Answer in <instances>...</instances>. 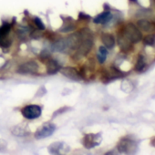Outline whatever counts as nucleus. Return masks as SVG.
I'll list each match as a JSON object with an SVG mask.
<instances>
[{"label":"nucleus","mask_w":155,"mask_h":155,"mask_svg":"<svg viewBox=\"0 0 155 155\" xmlns=\"http://www.w3.org/2000/svg\"><path fill=\"white\" fill-rule=\"evenodd\" d=\"M79 37V43L76 49V56L80 58L86 56L93 47L94 44V38L93 33L89 28H82L78 32Z\"/></svg>","instance_id":"f257e3e1"},{"label":"nucleus","mask_w":155,"mask_h":155,"mask_svg":"<svg viewBox=\"0 0 155 155\" xmlns=\"http://www.w3.org/2000/svg\"><path fill=\"white\" fill-rule=\"evenodd\" d=\"M131 42L132 44L138 43L142 39V34L140 29L132 23L127 24L121 31Z\"/></svg>","instance_id":"f03ea898"},{"label":"nucleus","mask_w":155,"mask_h":155,"mask_svg":"<svg viewBox=\"0 0 155 155\" xmlns=\"http://www.w3.org/2000/svg\"><path fill=\"white\" fill-rule=\"evenodd\" d=\"M56 129H57L56 125L54 123H52V122L44 123L35 132V138L37 140H41V139L48 138V137L51 136L55 132Z\"/></svg>","instance_id":"7ed1b4c3"},{"label":"nucleus","mask_w":155,"mask_h":155,"mask_svg":"<svg viewBox=\"0 0 155 155\" xmlns=\"http://www.w3.org/2000/svg\"><path fill=\"white\" fill-rule=\"evenodd\" d=\"M101 140H102L101 133H97V134L90 133V134H86L83 137L82 144L86 149H92L95 148L96 146H99L101 143Z\"/></svg>","instance_id":"20e7f679"},{"label":"nucleus","mask_w":155,"mask_h":155,"mask_svg":"<svg viewBox=\"0 0 155 155\" xmlns=\"http://www.w3.org/2000/svg\"><path fill=\"white\" fill-rule=\"evenodd\" d=\"M21 113L28 120H35L40 117L42 110L38 105H27L22 109Z\"/></svg>","instance_id":"39448f33"},{"label":"nucleus","mask_w":155,"mask_h":155,"mask_svg":"<svg viewBox=\"0 0 155 155\" xmlns=\"http://www.w3.org/2000/svg\"><path fill=\"white\" fill-rule=\"evenodd\" d=\"M117 149L122 153H133L136 151V143L130 139L124 138L118 143Z\"/></svg>","instance_id":"423d86ee"},{"label":"nucleus","mask_w":155,"mask_h":155,"mask_svg":"<svg viewBox=\"0 0 155 155\" xmlns=\"http://www.w3.org/2000/svg\"><path fill=\"white\" fill-rule=\"evenodd\" d=\"M38 71V65L36 61H28L21 64L18 68L17 72L20 74H36Z\"/></svg>","instance_id":"0eeeda50"},{"label":"nucleus","mask_w":155,"mask_h":155,"mask_svg":"<svg viewBox=\"0 0 155 155\" xmlns=\"http://www.w3.org/2000/svg\"><path fill=\"white\" fill-rule=\"evenodd\" d=\"M61 72L62 75H64L65 77L68 78V79L72 80V81H81L83 78L81 75V73L78 71L76 68H71V67H67V68H62L59 70Z\"/></svg>","instance_id":"6e6552de"},{"label":"nucleus","mask_w":155,"mask_h":155,"mask_svg":"<svg viewBox=\"0 0 155 155\" xmlns=\"http://www.w3.org/2000/svg\"><path fill=\"white\" fill-rule=\"evenodd\" d=\"M48 151L52 154H62L68 151L69 148L64 142H54L48 146Z\"/></svg>","instance_id":"1a4fd4ad"},{"label":"nucleus","mask_w":155,"mask_h":155,"mask_svg":"<svg viewBox=\"0 0 155 155\" xmlns=\"http://www.w3.org/2000/svg\"><path fill=\"white\" fill-rule=\"evenodd\" d=\"M118 44L121 50L123 51H128L132 48V42L122 33L120 32L118 37Z\"/></svg>","instance_id":"9d476101"},{"label":"nucleus","mask_w":155,"mask_h":155,"mask_svg":"<svg viewBox=\"0 0 155 155\" xmlns=\"http://www.w3.org/2000/svg\"><path fill=\"white\" fill-rule=\"evenodd\" d=\"M112 19V14L110 11H104L101 14H99L97 17L94 18L93 22L95 24H101L106 25Z\"/></svg>","instance_id":"9b49d317"},{"label":"nucleus","mask_w":155,"mask_h":155,"mask_svg":"<svg viewBox=\"0 0 155 155\" xmlns=\"http://www.w3.org/2000/svg\"><path fill=\"white\" fill-rule=\"evenodd\" d=\"M101 42L103 43L104 47L110 49L113 48L115 46V38L112 34L110 33H102L101 37Z\"/></svg>","instance_id":"f8f14e48"},{"label":"nucleus","mask_w":155,"mask_h":155,"mask_svg":"<svg viewBox=\"0 0 155 155\" xmlns=\"http://www.w3.org/2000/svg\"><path fill=\"white\" fill-rule=\"evenodd\" d=\"M46 63H47V72L50 75L56 74L61 68L58 62L56 61L55 59H48V60H47Z\"/></svg>","instance_id":"ddd939ff"},{"label":"nucleus","mask_w":155,"mask_h":155,"mask_svg":"<svg viewBox=\"0 0 155 155\" xmlns=\"http://www.w3.org/2000/svg\"><path fill=\"white\" fill-rule=\"evenodd\" d=\"M137 25H138L139 28H140L144 32H151L155 29L154 25L146 19H140L137 22Z\"/></svg>","instance_id":"4468645a"},{"label":"nucleus","mask_w":155,"mask_h":155,"mask_svg":"<svg viewBox=\"0 0 155 155\" xmlns=\"http://www.w3.org/2000/svg\"><path fill=\"white\" fill-rule=\"evenodd\" d=\"M107 55H108V49L107 48L101 46L99 48V52H98V55H97V58L100 62V64H103L107 58Z\"/></svg>","instance_id":"2eb2a0df"},{"label":"nucleus","mask_w":155,"mask_h":155,"mask_svg":"<svg viewBox=\"0 0 155 155\" xmlns=\"http://www.w3.org/2000/svg\"><path fill=\"white\" fill-rule=\"evenodd\" d=\"M12 133L14 135H17V136H26L27 134H28V127L26 129L22 128V125H18L17 127H14L12 129Z\"/></svg>","instance_id":"dca6fc26"},{"label":"nucleus","mask_w":155,"mask_h":155,"mask_svg":"<svg viewBox=\"0 0 155 155\" xmlns=\"http://www.w3.org/2000/svg\"><path fill=\"white\" fill-rule=\"evenodd\" d=\"M145 67H146V62H145L144 57L142 55H139L136 65H135V70L139 71V72L142 71L145 68Z\"/></svg>","instance_id":"f3484780"},{"label":"nucleus","mask_w":155,"mask_h":155,"mask_svg":"<svg viewBox=\"0 0 155 155\" xmlns=\"http://www.w3.org/2000/svg\"><path fill=\"white\" fill-rule=\"evenodd\" d=\"M74 28H75V26H74V24L71 22V20H68V21H67V23L65 22V23L63 24V26H62V28L59 29V31H60V32H64V33H66V32L72 31Z\"/></svg>","instance_id":"a211bd4d"},{"label":"nucleus","mask_w":155,"mask_h":155,"mask_svg":"<svg viewBox=\"0 0 155 155\" xmlns=\"http://www.w3.org/2000/svg\"><path fill=\"white\" fill-rule=\"evenodd\" d=\"M10 28H11L10 24H8V22H4V23H3L2 27L0 28V34H1V36H2L3 38H5V37L9 33Z\"/></svg>","instance_id":"6ab92c4d"},{"label":"nucleus","mask_w":155,"mask_h":155,"mask_svg":"<svg viewBox=\"0 0 155 155\" xmlns=\"http://www.w3.org/2000/svg\"><path fill=\"white\" fill-rule=\"evenodd\" d=\"M143 42L145 45L148 46H153L155 44V35L153 34H150L148 36H146L143 39Z\"/></svg>","instance_id":"aec40b11"},{"label":"nucleus","mask_w":155,"mask_h":155,"mask_svg":"<svg viewBox=\"0 0 155 155\" xmlns=\"http://www.w3.org/2000/svg\"><path fill=\"white\" fill-rule=\"evenodd\" d=\"M34 23H35L36 27H37L39 30H45V29H46V26L44 25L43 21H42L39 18H34Z\"/></svg>","instance_id":"412c9836"},{"label":"nucleus","mask_w":155,"mask_h":155,"mask_svg":"<svg viewBox=\"0 0 155 155\" xmlns=\"http://www.w3.org/2000/svg\"><path fill=\"white\" fill-rule=\"evenodd\" d=\"M10 45H11V41L5 38H3L2 40L0 41V46H1L2 48H8Z\"/></svg>","instance_id":"4be33fe9"},{"label":"nucleus","mask_w":155,"mask_h":155,"mask_svg":"<svg viewBox=\"0 0 155 155\" xmlns=\"http://www.w3.org/2000/svg\"><path fill=\"white\" fill-rule=\"evenodd\" d=\"M70 109L69 108H68V107H63V108H61L60 110H58L57 111H55V113H54V115H53V118H55L56 116H58V114H61V113H63V112H65V111H68V110H69Z\"/></svg>","instance_id":"5701e85b"},{"label":"nucleus","mask_w":155,"mask_h":155,"mask_svg":"<svg viewBox=\"0 0 155 155\" xmlns=\"http://www.w3.org/2000/svg\"><path fill=\"white\" fill-rule=\"evenodd\" d=\"M8 147V142L5 140H1L0 139V151L6 150Z\"/></svg>","instance_id":"b1692460"},{"label":"nucleus","mask_w":155,"mask_h":155,"mask_svg":"<svg viewBox=\"0 0 155 155\" xmlns=\"http://www.w3.org/2000/svg\"><path fill=\"white\" fill-rule=\"evenodd\" d=\"M79 19H81V20H90L91 19V17L81 12L79 15Z\"/></svg>","instance_id":"393cba45"},{"label":"nucleus","mask_w":155,"mask_h":155,"mask_svg":"<svg viewBox=\"0 0 155 155\" xmlns=\"http://www.w3.org/2000/svg\"><path fill=\"white\" fill-rule=\"evenodd\" d=\"M34 34H37V31H34V32L31 34V37H33V38H35V36H34ZM38 34H39V33H38ZM40 36H41V35H38V36H37V38H40Z\"/></svg>","instance_id":"a878e982"},{"label":"nucleus","mask_w":155,"mask_h":155,"mask_svg":"<svg viewBox=\"0 0 155 155\" xmlns=\"http://www.w3.org/2000/svg\"><path fill=\"white\" fill-rule=\"evenodd\" d=\"M150 144H151L153 147H155V137H154V138H153V139L150 140Z\"/></svg>","instance_id":"bb28decb"},{"label":"nucleus","mask_w":155,"mask_h":155,"mask_svg":"<svg viewBox=\"0 0 155 155\" xmlns=\"http://www.w3.org/2000/svg\"><path fill=\"white\" fill-rule=\"evenodd\" d=\"M2 38H3V37L1 36V34H0V41H1V40H2Z\"/></svg>","instance_id":"cd10ccee"}]
</instances>
